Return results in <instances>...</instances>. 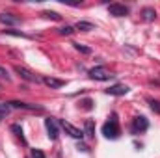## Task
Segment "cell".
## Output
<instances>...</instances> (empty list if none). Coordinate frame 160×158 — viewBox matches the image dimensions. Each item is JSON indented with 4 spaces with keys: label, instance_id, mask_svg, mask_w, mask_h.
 Returning a JSON list of instances; mask_svg holds the SVG:
<instances>
[{
    "label": "cell",
    "instance_id": "obj_1",
    "mask_svg": "<svg viewBox=\"0 0 160 158\" xmlns=\"http://www.w3.org/2000/svg\"><path fill=\"white\" fill-rule=\"evenodd\" d=\"M102 134H104V138H108V140H116V138H119L121 128H119V123H118L116 116H112V117L102 125Z\"/></svg>",
    "mask_w": 160,
    "mask_h": 158
},
{
    "label": "cell",
    "instance_id": "obj_2",
    "mask_svg": "<svg viewBox=\"0 0 160 158\" xmlns=\"http://www.w3.org/2000/svg\"><path fill=\"white\" fill-rule=\"evenodd\" d=\"M89 78L91 80H99V82H104V80H110L114 75L104 67V65H97V67H93V69H89Z\"/></svg>",
    "mask_w": 160,
    "mask_h": 158
},
{
    "label": "cell",
    "instance_id": "obj_3",
    "mask_svg": "<svg viewBox=\"0 0 160 158\" xmlns=\"http://www.w3.org/2000/svg\"><path fill=\"white\" fill-rule=\"evenodd\" d=\"M15 69V73L21 77L22 80H26V82H32V84H39L41 82V78L36 75V73H32L30 69H26V67H21V65H15L13 67Z\"/></svg>",
    "mask_w": 160,
    "mask_h": 158
},
{
    "label": "cell",
    "instance_id": "obj_4",
    "mask_svg": "<svg viewBox=\"0 0 160 158\" xmlns=\"http://www.w3.org/2000/svg\"><path fill=\"white\" fill-rule=\"evenodd\" d=\"M58 125H60V126H62V128H63V130L71 136V138H75V140H82V138H84V132H82L80 128H77L75 125H71L69 121L60 119V121H58Z\"/></svg>",
    "mask_w": 160,
    "mask_h": 158
},
{
    "label": "cell",
    "instance_id": "obj_5",
    "mask_svg": "<svg viewBox=\"0 0 160 158\" xmlns=\"http://www.w3.org/2000/svg\"><path fill=\"white\" fill-rule=\"evenodd\" d=\"M58 121L52 117H47L45 119V128H47V132H48V138L54 141V140H58V134H60V130H58Z\"/></svg>",
    "mask_w": 160,
    "mask_h": 158
},
{
    "label": "cell",
    "instance_id": "obj_6",
    "mask_svg": "<svg viewBox=\"0 0 160 158\" xmlns=\"http://www.w3.org/2000/svg\"><path fill=\"white\" fill-rule=\"evenodd\" d=\"M147 128H149V121H147V117H143V116H138V117L132 119V132H134V134L145 132Z\"/></svg>",
    "mask_w": 160,
    "mask_h": 158
},
{
    "label": "cell",
    "instance_id": "obj_7",
    "mask_svg": "<svg viewBox=\"0 0 160 158\" xmlns=\"http://www.w3.org/2000/svg\"><path fill=\"white\" fill-rule=\"evenodd\" d=\"M108 11L114 17H125V15H128V7L125 4H110L108 6Z\"/></svg>",
    "mask_w": 160,
    "mask_h": 158
},
{
    "label": "cell",
    "instance_id": "obj_8",
    "mask_svg": "<svg viewBox=\"0 0 160 158\" xmlns=\"http://www.w3.org/2000/svg\"><path fill=\"white\" fill-rule=\"evenodd\" d=\"M106 93H108V95H114V97L127 95V93H128V86H125V84H116V86H110V87L106 89Z\"/></svg>",
    "mask_w": 160,
    "mask_h": 158
},
{
    "label": "cell",
    "instance_id": "obj_9",
    "mask_svg": "<svg viewBox=\"0 0 160 158\" xmlns=\"http://www.w3.org/2000/svg\"><path fill=\"white\" fill-rule=\"evenodd\" d=\"M41 82H43L47 87H50V89H60L62 86H65V80L54 78V77H45V78H41Z\"/></svg>",
    "mask_w": 160,
    "mask_h": 158
},
{
    "label": "cell",
    "instance_id": "obj_10",
    "mask_svg": "<svg viewBox=\"0 0 160 158\" xmlns=\"http://www.w3.org/2000/svg\"><path fill=\"white\" fill-rule=\"evenodd\" d=\"M11 108H21V110H36V112H41L43 108L41 106H36V104H28V102H21V101H11L9 102Z\"/></svg>",
    "mask_w": 160,
    "mask_h": 158
},
{
    "label": "cell",
    "instance_id": "obj_11",
    "mask_svg": "<svg viewBox=\"0 0 160 158\" xmlns=\"http://www.w3.org/2000/svg\"><path fill=\"white\" fill-rule=\"evenodd\" d=\"M0 22L6 26H15V24H19V19L13 17L11 13H0Z\"/></svg>",
    "mask_w": 160,
    "mask_h": 158
},
{
    "label": "cell",
    "instance_id": "obj_12",
    "mask_svg": "<svg viewBox=\"0 0 160 158\" xmlns=\"http://www.w3.org/2000/svg\"><path fill=\"white\" fill-rule=\"evenodd\" d=\"M75 30H80V32H89V30H95V26L91 22H86V21H80L75 24Z\"/></svg>",
    "mask_w": 160,
    "mask_h": 158
},
{
    "label": "cell",
    "instance_id": "obj_13",
    "mask_svg": "<svg viewBox=\"0 0 160 158\" xmlns=\"http://www.w3.org/2000/svg\"><path fill=\"white\" fill-rule=\"evenodd\" d=\"M84 130H86V132H84L86 136H89V138L95 136V123H93L91 119H88V121L84 123Z\"/></svg>",
    "mask_w": 160,
    "mask_h": 158
},
{
    "label": "cell",
    "instance_id": "obj_14",
    "mask_svg": "<svg viewBox=\"0 0 160 158\" xmlns=\"http://www.w3.org/2000/svg\"><path fill=\"white\" fill-rule=\"evenodd\" d=\"M142 15H143L145 21H155V19H157V11H155L153 7H143Z\"/></svg>",
    "mask_w": 160,
    "mask_h": 158
},
{
    "label": "cell",
    "instance_id": "obj_15",
    "mask_svg": "<svg viewBox=\"0 0 160 158\" xmlns=\"http://www.w3.org/2000/svg\"><path fill=\"white\" fill-rule=\"evenodd\" d=\"M11 130H13V132H15V136L21 140V143H22V145H26V140H24V136H22V128H21L19 125H11Z\"/></svg>",
    "mask_w": 160,
    "mask_h": 158
},
{
    "label": "cell",
    "instance_id": "obj_16",
    "mask_svg": "<svg viewBox=\"0 0 160 158\" xmlns=\"http://www.w3.org/2000/svg\"><path fill=\"white\" fill-rule=\"evenodd\" d=\"M9 110H11L9 102H0V121H2V119L9 114Z\"/></svg>",
    "mask_w": 160,
    "mask_h": 158
},
{
    "label": "cell",
    "instance_id": "obj_17",
    "mask_svg": "<svg viewBox=\"0 0 160 158\" xmlns=\"http://www.w3.org/2000/svg\"><path fill=\"white\" fill-rule=\"evenodd\" d=\"M149 106H151V110H153L155 114H158V116H160V101L151 99V101H149Z\"/></svg>",
    "mask_w": 160,
    "mask_h": 158
},
{
    "label": "cell",
    "instance_id": "obj_18",
    "mask_svg": "<svg viewBox=\"0 0 160 158\" xmlns=\"http://www.w3.org/2000/svg\"><path fill=\"white\" fill-rule=\"evenodd\" d=\"M43 15H45L47 19H52V21H60V19H62L56 11H43Z\"/></svg>",
    "mask_w": 160,
    "mask_h": 158
},
{
    "label": "cell",
    "instance_id": "obj_19",
    "mask_svg": "<svg viewBox=\"0 0 160 158\" xmlns=\"http://www.w3.org/2000/svg\"><path fill=\"white\" fill-rule=\"evenodd\" d=\"M75 32V26H63V28H60V34L62 36H71Z\"/></svg>",
    "mask_w": 160,
    "mask_h": 158
},
{
    "label": "cell",
    "instance_id": "obj_20",
    "mask_svg": "<svg viewBox=\"0 0 160 158\" xmlns=\"http://www.w3.org/2000/svg\"><path fill=\"white\" fill-rule=\"evenodd\" d=\"M4 34H8V36H15V37H28L26 34H22V32H17V30H4Z\"/></svg>",
    "mask_w": 160,
    "mask_h": 158
},
{
    "label": "cell",
    "instance_id": "obj_21",
    "mask_svg": "<svg viewBox=\"0 0 160 158\" xmlns=\"http://www.w3.org/2000/svg\"><path fill=\"white\" fill-rule=\"evenodd\" d=\"M80 104H82L84 110H91V108H93V101H91V99H84Z\"/></svg>",
    "mask_w": 160,
    "mask_h": 158
},
{
    "label": "cell",
    "instance_id": "obj_22",
    "mask_svg": "<svg viewBox=\"0 0 160 158\" xmlns=\"http://www.w3.org/2000/svg\"><path fill=\"white\" fill-rule=\"evenodd\" d=\"M75 48H77L78 52H82V54H91V48H88V47H82V45H78V43H75Z\"/></svg>",
    "mask_w": 160,
    "mask_h": 158
},
{
    "label": "cell",
    "instance_id": "obj_23",
    "mask_svg": "<svg viewBox=\"0 0 160 158\" xmlns=\"http://www.w3.org/2000/svg\"><path fill=\"white\" fill-rule=\"evenodd\" d=\"M0 80H6V82H9V75H8V71H6V69H4V67H2V65H0Z\"/></svg>",
    "mask_w": 160,
    "mask_h": 158
},
{
    "label": "cell",
    "instance_id": "obj_24",
    "mask_svg": "<svg viewBox=\"0 0 160 158\" xmlns=\"http://www.w3.org/2000/svg\"><path fill=\"white\" fill-rule=\"evenodd\" d=\"M32 158H47L41 149H32Z\"/></svg>",
    "mask_w": 160,
    "mask_h": 158
}]
</instances>
